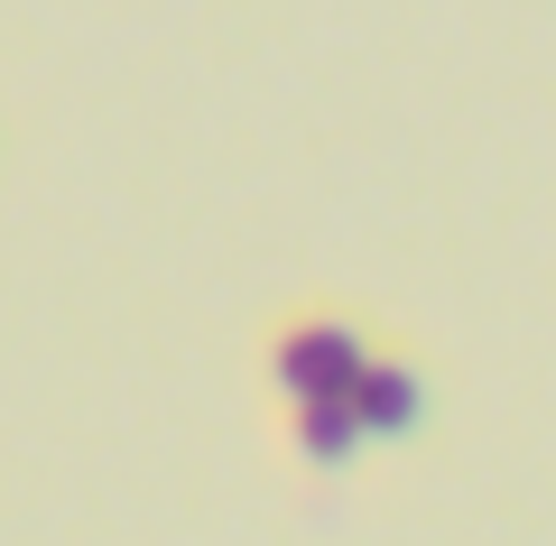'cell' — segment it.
<instances>
[{
	"label": "cell",
	"instance_id": "1",
	"mask_svg": "<svg viewBox=\"0 0 556 546\" xmlns=\"http://www.w3.org/2000/svg\"><path fill=\"white\" fill-rule=\"evenodd\" d=\"M362 361H371V352H362L353 325H298L278 343V390L288 398H343Z\"/></svg>",
	"mask_w": 556,
	"mask_h": 546
},
{
	"label": "cell",
	"instance_id": "2",
	"mask_svg": "<svg viewBox=\"0 0 556 546\" xmlns=\"http://www.w3.org/2000/svg\"><path fill=\"white\" fill-rule=\"evenodd\" d=\"M343 398H353L362 435H399V427H417V371H408V361H362Z\"/></svg>",
	"mask_w": 556,
	"mask_h": 546
},
{
	"label": "cell",
	"instance_id": "3",
	"mask_svg": "<svg viewBox=\"0 0 556 546\" xmlns=\"http://www.w3.org/2000/svg\"><path fill=\"white\" fill-rule=\"evenodd\" d=\"M298 445L316 454V464H353V445H362L353 398H298Z\"/></svg>",
	"mask_w": 556,
	"mask_h": 546
}]
</instances>
